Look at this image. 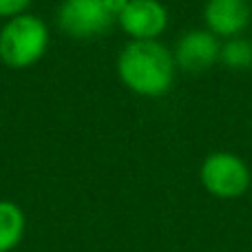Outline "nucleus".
I'll list each match as a JSON object with an SVG mask.
<instances>
[{
    "mask_svg": "<svg viewBox=\"0 0 252 252\" xmlns=\"http://www.w3.org/2000/svg\"><path fill=\"white\" fill-rule=\"evenodd\" d=\"M118 73L133 93L159 97L175 80V56L157 40H133L118 58Z\"/></svg>",
    "mask_w": 252,
    "mask_h": 252,
    "instance_id": "1",
    "label": "nucleus"
},
{
    "mask_svg": "<svg viewBox=\"0 0 252 252\" xmlns=\"http://www.w3.org/2000/svg\"><path fill=\"white\" fill-rule=\"evenodd\" d=\"M49 31L40 18L16 16L0 31V60L11 69H27L44 56Z\"/></svg>",
    "mask_w": 252,
    "mask_h": 252,
    "instance_id": "2",
    "label": "nucleus"
},
{
    "mask_svg": "<svg viewBox=\"0 0 252 252\" xmlns=\"http://www.w3.org/2000/svg\"><path fill=\"white\" fill-rule=\"evenodd\" d=\"M201 186L217 199H237L250 188V168L239 155L228 151L210 153L199 170Z\"/></svg>",
    "mask_w": 252,
    "mask_h": 252,
    "instance_id": "3",
    "label": "nucleus"
},
{
    "mask_svg": "<svg viewBox=\"0 0 252 252\" xmlns=\"http://www.w3.org/2000/svg\"><path fill=\"white\" fill-rule=\"evenodd\" d=\"M115 18L106 0H64L58 11V25L71 38L87 40L106 33Z\"/></svg>",
    "mask_w": 252,
    "mask_h": 252,
    "instance_id": "4",
    "label": "nucleus"
},
{
    "mask_svg": "<svg viewBox=\"0 0 252 252\" xmlns=\"http://www.w3.org/2000/svg\"><path fill=\"white\" fill-rule=\"evenodd\" d=\"M118 18L133 40H157L168 25V11L159 0H128Z\"/></svg>",
    "mask_w": 252,
    "mask_h": 252,
    "instance_id": "5",
    "label": "nucleus"
},
{
    "mask_svg": "<svg viewBox=\"0 0 252 252\" xmlns=\"http://www.w3.org/2000/svg\"><path fill=\"white\" fill-rule=\"evenodd\" d=\"M221 44L208 29H195L182 35L175 49V64L188 73H204L219 60Z\"/></svg>",
    "mask_w": 252,
    "mask_h": 252,
    "instance_id": "6",
    "label": "nucleus"
},
{
    "mask_svg": "<svg viewBox=\"0 0 252 252\" xmlns=\"http://www.w3.org/2000/svg\"><path fill=\"white\" fill-rule=\"evenodd\" d=\"M204 20L210 33L217 38H237L252 20V7L248 0H208Z\"/></svg>",
    "mask_w": 252,
    "mask_h": 252,
    "instance_id": "7",
    "label": "nucleus"
},
{
    "mask_svg": "<svg viewBox=\"0 0 252 252\" xmlns=\"http://www.w3.org/2000/svg\"><path fill=\"white\" fill-rule=\"evenodd\" d=\"M25 213L9 199L0 201V252H11L25 237Z\"/></svg>",
    "mask_w": 252,
    "mask_h": 252,
    "instance_id": "8",
    "label": "nucleus"
},
{
    "mask_svg": "<svg viewBox=\"0 0 252 252\" xmlns=\"http://www.w3.org/2000/svg\"><path fill=\"white\" fill-rule=\"evenodd\" d=\"M219 60L235 71H248L252 69V42L246 38H230L226 44H221Z\"/></svg>",
    "mask_w": 252,
    "mask_h": 252,
    "instance_id": "9",
    "label": "nucleus"
},
{
    "mask_svg": "<svg viewBox=\"0 0 252 252\" xmlns=\"http://www.w3.org/2000/svg\"><path fill=\"white\" fill-rule=\"evenodd\" d=\"M31 4V0H0V16L16 18Z\"/></svg>",
    "mask_w": 252,
    "mask_h": 252,
    "instance_id": "10",
    "label": "nucleus"
},
{
    "mask_svg": "<svg viewBox=\"0 0 252 252\" xmlns=\"http://www.w3.org/2000/svg\"><path fill=\"white\" fill-rule=\"evenodd\" d=\"M126 2H128V0H106L109 9L115 13V16H120V13H122V9L126 7Z\"/></svg>",
    "mask_w": 252,
    "mask_h": 252,
    "instance_id": "11",
    "label": "nucleus"
}]
</instances>
